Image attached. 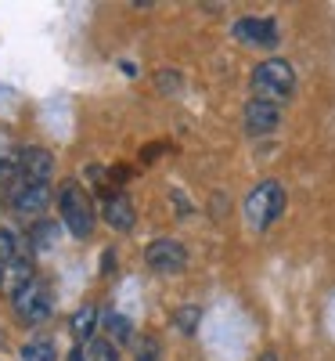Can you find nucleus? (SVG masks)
<instances>
[{
  "instance_id": "nucleus-1",
  "label": "nucleus",
  "mask_w": 335,
  "mask_h": 361,
  "mask_svg": "<svg viewBox=\"0 0 335 361\" xmlns=\"http://www.w3.org/2000/svg\"><path fill=\"white\" fill-rule=\"evenodd\" d=\"M253 87H256V98L282 105L296 90V73H292L289 62H282V58H267V62H260L253 69Z\"/></svg>"
},
{
  "instance_id": "nucleus-2",
  "label": "nucleus",
  "mask_w": 335,
  "mask_h": 361,
  "mask_svg": "<svg viewBox=\"0 0 335 361\" xmlns=\"http://www.w3.org/2000/svg\"><path fill=\"white\" fill-rule=\"evenodd\" d=\"M285 209V188L278 180H260L246 199V221L253 231H267Z\"/></svg>"
},
{
  "instance_id": "nucleus-3",
  "label": "nucleus",
  "mask_w": 335,
  "mask_h": 361,
  "mask_svg": "<svg viewBox=\"0 0 335 361\" xmlns=\"http://www.w3.org/2000/svg\"><path fill=\"white\" fill-rule=\"evenodd\" d=\"M58 209H62V221L76 238H87L94 231V202L90 195L76 185V180H65L62 192H58Z\"/></svg>"
},
{
  "instance_id": "nucleus-4",
  "label": "nucleus",
  "mask_w": 335,
  "mask_h": 361,
  "mask_svg": "<svg viewBox=\"0 0 335 361\" xmlns=\"http://www.w3.org/2000/svg\"><path fill=\"white\" fill-rule=\"evenodd\" d=\"M11 307H15V314H18V322H25V325H37V322H44L51 311H54V300H51V289L37 279V282H29L15 300H11Z\"/></svg>"
},
{
  "instance_id": "nucleus-5",
  "label": "nucleus",
  "mask_w": 335,
  "mask_h": 361,
  "mask_svg": "<svg viewBox=\"0 0 335 361\" xmlns=\"http://www.w3.org/2000/svg\"><path fill=\"white\" fill-rule=\"evenodd\" d=\"M144 260L151 271H159V275H180V271L188 267V250L184 243H177V238H156L148 250H144Z\"/></svg>"
},
{
  "instance_id": "nucleus-6",
  "label": "nucleus",
  "mask_w": 335,
  "mask_h": 361,
  "mask_svg": "<svg viewBox=\"0 0 335 361\" xmlns=\"http://www.w3.org/2000/svg\"><path fill=\"white\" fill-rule=\"evenodd\" d=\"M8 199H11V209L18 217H37L51 202V180H18L8 192Z\"/></svg>"
},
{
  "instance_id": "nucleus-7",
  "label": "nucleus",
  "mask_w": 335,
  "mask_h": 361,
  "mask_svg": "<svg viewBox=\"0 0 335 361\" xmlns=\"http://www.w3.org/2000/svg\"><path fill=\"white\" fill-rule=\"evenodd\" d=\"M15 166H18V180H51L54 177V156L40 145H22L15 156Z\"/></svg>"
},
{
  "instance_id": "nucleus-8",
  "label": "nucleus",
  "mask_w": 335,
  "mask_h": 361,
  "mask_svg": "<svg viewBox=\"0 0 335 361\" xmlns=\"http://www.w3.org/2000/svg\"><path fill=\"white\" fill-rule=\"evenodd\" d=\"M234 40L249 44V47H278V25H274L270 18H238L234 22Z\"/></svg>"
},
{
  "instance_id": "nucleus-9",
  "label": "nucleus",
  "mask_w": 335,
  "mask_h": 361,
  "mask_svg": "<svg viewBox=\"0 0 335 361\" xmlns=\"http://www.w3.org/2000/svg\"><path fill=\"white\" fill-rule=\"evenodd\" d=\"M282 127V109L274 102H263V98H253L246 105V130L263 137V134H274Z\"/></svg>"
},
{
  "instance_id": "nucleus-10",
  "label": "nucleus",
  "mask_w": 335,
  "mask_h": 361,
  "mask_svg": "<svg viewBox=\"0 0 335 361\" xmlns=\"http://www.w3.org/2000/svg\"><path fill=\"white\" fill-rule=\"evenodd\" d=\"M29 282H37V275H33V260H29V257L11 260V264L0 267V293H4L8 300H15Z\"/></svg>"
},
{
  "instance_id": "nucleus-11",
  "label": "nucleus",
  "mask_w": 335,
  "mask_h": 361,
  "mask_svg": "<svg viewBox=\"0 0 335 361\" xmlns=\"http://www.w3.org/2000/svg\"><path fill=\"white\" fill-rule=\"evenodd\" d=\"M105 221H108V228H115V231H130V228L137 224L134 202H130L123 192L108 195V199H105Z\"/></svg>"
},
{
  "instance_id": "nucleus-12",
  "label": "nucleus",
  "mask_w": 335,
  "mask_h": 361,
  "mask_svg": "<svg viewBox=\"0 0 335 361\" xmlns=\"http://www.w3.org/2000/svg\"><path fill=\"white\" fill-rule=\"evenodd\" d=\"M58 238H62V228H58L54 221H37L33 228H29V243H33V250H40V253L54 250Z\"/></svg>"
},
{
  "instance_id": "nucleus-13",
  "label": "nucleus",
  "mask_w": 335,
  "mask_h": 361,
  "mask_svg": "<svg viewBox=\"0 0 335 361\" xmlns=\"http://www.w3.org/2000/svg\"><path fill=\"white\" fill-rule=\"evenodd\" d=\"M18 357H22V361H58V350H54V343H51L47 336H37V340L22 343Z\"/></svg>"
},
{
  "instance_id": "nucleus-14",
  "label": "nucleus",
  "mask_w": 335,
  "mask_h": 361,
  "mask_svg": "<svg viewBox=\"0 0 335 361\" xmlns=\"http://www.w3.org/2000/svg\"><path fill=\"white\" fill-rule=\"evenodd\" d=\"M22 257H25L22 238H18L11 228H0V267L11 264V260H22Z\"/></svg>"
},
{
  "instance_id": "nucleus-15",
  "label": "nucleus",
  "mask_w": 335,
  "mask_h": 361,
  "mask_svg": "<svg viewBox=\"0 0 335 361\" xmlns=\"http://www.w3.org/2000/svg\"><path fill=\"white\" fill-rule=\"evenodd\" d=\"M105 329H108V336H112V340H119V343H127V340L134 336V325H130V318L115 314V311H108V314H105Z\"/></svg>"
},
{
  "instance_id": "nucleus-16",
  "label": "nucleus",
  "mask_w": 335,
  "mask_h": 361,
  "mask_svg": "<svg viewBox=\"0 0 335 361\" xmlns=\"http://www.w3.org/2000/svg\"><path fill=\"white\" fill-rule=\"evenodd\" d=\"M94 325H98V311H94V307H80V311L72 314V333H76L80 340H87L90 333H94Z\"/></svg>"
},
{
  "instance_id": "nucleus-17",
  "label": "nucleus",
  "mask_w": 335,
  "mask_h": 361,
  "mask_svg": "<svg viewBox=\"0 0 335 361\" xmlns=\"http://www.w3.org/2000/svg\"><path fill=\"white\" fill-rule=\"evenodd\" d=\"M15 156H18V148L11 145V134L0 127V166H4V163H15Z\"/></svg>"
},
{
  "instance_id": "nucleus-18",
  "label": "nucleus",
  "mask_w": 335,
  "mask_h": 361,
  "mask_svg": "<svg viewBox=\"0 0 335 361\" xmlns=\"http://www.w3.org/2000/svg\"><path fill=\"white\" fill-rule=\"evenodd\" d=\"M173 322L180 325V333H195V325H198V311H195V307L177 311V318H173Z\"/></svg>"
},
{
  "instance_id": "nucleus-19",
  "label": "nucleus",
  "mask_w": 335,
  "mask_h": 361,
  "mask_svg": "<svg viewBox=\"0 0 335 361\" xmlns=\"http://www.w3.org/2000/svg\"><path fill=\"white\" fill-rule=\"evenodd\" d=\"M108 271H112V250H108L105 260H101V275H108Z\"/></svg>"
},
{
  "instance_id": "nucleus-20",
  "label": "nucleus",
  "mask_w": 335,
  "mask_h": 361,
  "mask_svg": "<svg viewBox=\"0 0 335 361\" xmlns=\"http://www.w3.org/2000/svg\"><path fill=\"white\" fill-rule=\"evenodd\" d=\"M69 361H87V357H83V347H72V354H69Z\"/></svg>"
},
{
  "instance_id": "nucleus-21",
  "label": "nucleus",
  "mask_w": 335,
  "mask_h": 361,
  "mask_svg": "<svg viewBox=\"0 0 335 361\" xmlns=\"http://www.w3.org/2000/svg\"><path fill=\"white\" fill-rule=\"evenodd\" d=\"M137 361H156V357H151V354H141V357H137Z\"/></svg>"
},
{
  "instance_id": "nucleus-22",
  "label": "nucleus",
  "mask_w": 335,
  "mask_h": 361,
  "mask_svg": "<svg viewBox=\"0 0 335 361\" xmlns=\"http://www.w3.org/2000/svg\"><path fill=\"white\" fill-rule=\"evenodd\" d=\"M263 361H274V354H263Z\"/></svg>"
}]
</instances>
